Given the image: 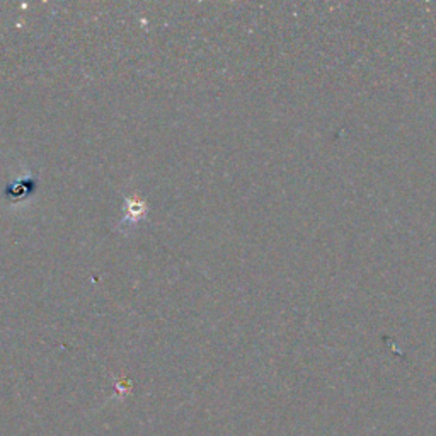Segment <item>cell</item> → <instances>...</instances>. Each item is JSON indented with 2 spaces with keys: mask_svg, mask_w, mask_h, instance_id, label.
<instances>
[{
  "mask_svg": "<svg viewBox=\"0 0 436 436\" xmlns=\"http://www.w3.org/2000/svg\"><path fill=\"white\" fill-rule=\"evenodd\" d=\"M146 210H149L146 201L140 196V194L135 193V194H131V196H128L126 200H124V215L122 218V227L130 225V223L133 225V223L144 220V217L146 215Z\"/></svg>",
  "mask_w": 436,
  "mask_h": 436,
  "instance_id": "cell-1",
  "label": "cell"
},
{
  "mask_svg": "<svg viewBox=\"0 0 436 436\" xmlns=\"http://www.w3.org/2000/svg\"><path fill=\"white\" fill-rule=\"evenodd\" d=\"M35 189V186H29L28 181H21L17 182V184L10 186V188H7L6 194H9V196H14V198H19V196H28L29 193Z\"/></svg>",
  "mask_w": 436,
  "mask_h": 436,
  "instance_id": "cell-2",
  "label": "cell"
}]
</instances>
